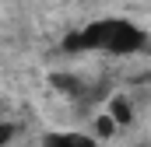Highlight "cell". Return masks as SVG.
I'll list each match as a JSON object with an SVG mask.
<instances>
[{
	"label": "cell",
	"instance_id": "obj_1",
	"mask_svg": "<svg viewBox=\"0 0 151 147\" xmlns=\"http://www.w3.org/2000/svg\"><path fill=\"white\" fill-rule=\"evenodd\" d=\"M141 46H144V32L141 28H134L130 21H106V46L102 49H109L116 56H130Z\"/></svg>",
	"mask_w": 151,
	"mask_h": 147
},
{
	"label": "cell",
	"instance_id": "obj_2",
	"mask_svg": "<svg viewBox=\"0 0 151 147\" xmlns=\"http://www.w3.org/2000/svg\"><path fill=\"white\" fill-rule=\"evenodd\" d=\"M46 147H95L91 137H81V133H46Z\"/></svg>",
	"mask_w": 151,
	"mask_h": 147
},
{
	"label": "cell",
	"instance_id": "obj_3",
	"mask_svg": "<svg viewBox=\"0 0 151 147\" xmlns=\"http://www.w3.org/2000/svg\"><path fill=\"white\" fill-rule=\"evenodd\" d=\"M109 116H113L116 126H127V123H130V105H127L123 95H116L113 102H109Z\"/></svg>",
	"mask_w": 151,
	"mask_h": 147
},
{
	"label": "cell",
	"instance_id": "obj_4",
	"mask_svg": "<svg viewBox=\"0 0 151 147\" xmlns=\"http://www.w3.org/2000/svg\"><path fill=\"white\" fill-rule=\"evenodd\" d=\"M49 84L56 91H63V95H81V84H77V77H70V74H53Z\"/></svg>",
	"mask_w": 151,
	"mask_h": 147
},
{
	"label": "cell",
	"instance_id": "obj_5",
	"mask_svg": "<svg viewBox=\"0 0 151 147\" xmlns=\"http://www.w3.org/2000/svg\"><path fill=\"white\" fill-rule=\"evenodd\" d=\"M95 133H99L102 140H109V137L116 133V123H113V116H99V119H95Z\"/></svg>",
	"mask_w": 151,
	"mask_h": 147
},
{
	"label": "cell",
	"instance_id": "obj_6",
	"mask_svg": "<svg viewBox=\"0 0 151 147\" xmlns=\"http://www.w3.org/2000/svg\"><path fill=\"white\" fill-rule=\"evenodd\" d=\"M63 49H67V53H81V32H74V35L63 39Z\"/></svg>",
	"mask_w": 151,
	"mask_h": 147
},
{
	"label": "cell",
	"instance_id": "obj_7",
	"mask_svg": "<svg viewBox=\"0 0 151 147\" xmlns=\"http://www.w3.org/2000/svg\"><path fill=\"white\" fill-rule=\"evenodd\" d=\"M11 137H14V126H11V123H0V147L7 144Z\"/></svg>",
	"mask_w": 151,
	"mask_h": 147
}]
</instances>
